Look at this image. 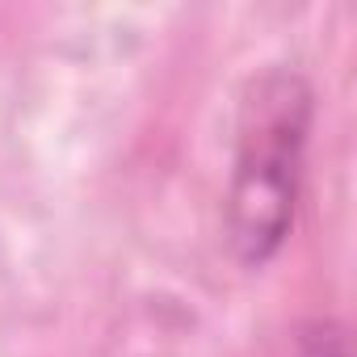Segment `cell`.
<instances>
[{
    "instance_id": "7a4b0ae2",
    "label": "cell",
    "mask_w": 357,
    "mask_h": 357,
    "mask_svg": "<svg viewBox=\"0 0 357 357\" xmlns=\"http://www.w3.org/2000/svg\"><path fill=\"white\" fill-rule=\"evenodd\" d=\"M294 357H353L349 324L336 315H311L294 328Z\"/></svg>"
},
{
    "instance_id": "6da1fadb",
    "label": "cell",
    "mask_w": 357,
    "mask_h": 357,
    "mask_svg": "<svg viewBox=\"0 0 357 357\" xmlns=\"http://www.w3.org/2000/svg\"><path fill=\"white\" fill-rule=\"evenodd\" d=\"M311 126L315 84L303 68L269 63L244 84L223 198L227 248L244 269L278 261L298 223Z\"/></svg>"
}]
</instances>
